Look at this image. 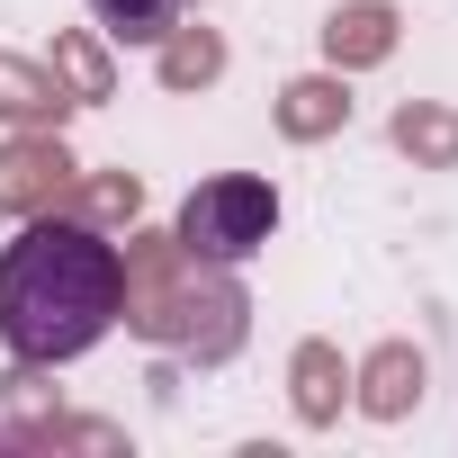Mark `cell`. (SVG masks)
I'll list each match as a JSON object with an SVG mask.
<instances>
[{
	"mask_svg": "<svg viewBox=\"0 0 458 458\" xmlns=\"http://www.w3.org/2000/svg\"><path fill=\"white\" fill-rule=\"evenodd\" d=\"M126 315V252L81 216H28V234L0 252V342L28 369L81 360Z\"/></svg>",
	"mask_w": 458,
	"mask_h": 458,
	"instance_id": "6da1fadb",
	"label": "cell"
},
{
	"mask_svg": "<svg viewBox=\"0 0 458 458\" xmlns=\"http://www.w3.org/2000/svg\"><path fill=\"white\" fill-rule=\"evenodd\" d=\"M270 225H279V198H270V180H243V171H225V180H198L189 189V207H180V252L189 261H216V270H234V261H252L261 243H270Z\"/></svg>",
	"mask_w": 458,
	"mask_h": 458,
	"instance_id": "7a4b0ae2",
	"label": "cell"
},
{
	"mask_svg": "<svg viewBox=\"0 0 458 458\" xmlns=\"http://www.w3.org/2000/svg\"><path fill=\"white\" fill-rule=\"evenodd\" d=\"M324 46H333V64H377V55L395 46V19L377 10V0H351V10H333Z\"/></svg>",
	"mask_w": 458,
	"mask_h": 458,
	"instance_id": "3957f363",
	"label": "cell"
},
{
	"mask_svg": "<svg viewBox=\"0 0 458 458\" xmlns=\"http://www.w3.org/2000/svg\"><path fill=\"white\" fill-rule=\"evenodd\" d=\"M90 19H99L117 46H162L171 19H180V0H90Z\"/></svg>",
	"mask_w": 458,
	"mask_h": 458,
	"instance_id": "277c9868",
	"label": "cell"
},
{
	"mask_svg": "<svg viewBox=\"0 0 458 458\" xmlns=\"http://www.w3.org/2000/svg\"><path fill=\"white\" fill-rule=\"evenodd\" d=\"M46 180L64 189V153H37V144H19L10 162H0V207H28Z\"/></svg>",
	"mask_w": 458,
	"mask_h": 458,
	"instance_id": "5b68a950",
	"label": "cell"
},
{
	"mask_svg": "<svg viewBox=\"0 0 458 458\" xmlns=\"http://www.w3.org/2000/svg\"><path fill=\"white\" fill-rule=\"evenodd\" d=\"M333 117H351V99H342L333 81H297V90H288V135H324Z\"/></svg>",
	"mask_w": 458,
	"mask_h": 458,
	"instance_id": "8992f818",
	"label": "cell"
},
{
	"mask_svg": "<svg viewBox=\"0 0 458 458\" xmlns=\"http://www.w3.org/2000/svg\"><path fill=\"white\" fill-rule=\"evenodd\" d=\"M216 64H225V46H216V37H180V46L162 55V81H171V90H189V81H207Z\"/></svg>",
	"mask_w": 458,
	"mask_h": 458,
	"instance_id": "52a82bcc",
	"label": "cell"
},
{
	"mask_svg": "<svg viewBox=\"0 0 458 458\" xmlns=\"http://www.w3.org/2000/svg\"><path fill=\"white\" fill-rule=\"evenodd\" d=\"M395 144H404V153H431V162H449V153H458V126H449V117H422V108H404V117H395Z\"/></svg>",
	"mask_w": 458,
	"mask_h": 458,
	"instance_id": "ba28073f",
	"label": "cell"
},
{
	"mask_svg": "<svg viewBox=\"0 0 458 458\" xmlns=\"http://www.w3.org/2000/svg\"><path fill=\"white\" fill-rule=\"evenodd\" d=\"M0 108H10V117H37V108H55V99H46V81H28L19 64H0Z\"/></svg>",
	"mask_w": 458,
	"mask_h": 458,
	"instance_id": "9c48e42d",
	"label": "cell"
},
{
	"mask_svg": "<svg viewBox=\"0 0 458 458\" xmlns=\"http://www.w3.org/2000/svg\"><path fill=\"white\" fill-rule=\"evenodd\" d=\"M404 377H422V369H413V360L395 351V360L377 369V395H369V404H377V413H395V404H404Z\"/></svg>",
	"mask_w": 458,
	"mask_h": 458,
	"instance_id": "30bf717a",
	"label": "cell"
}]
</instances>
